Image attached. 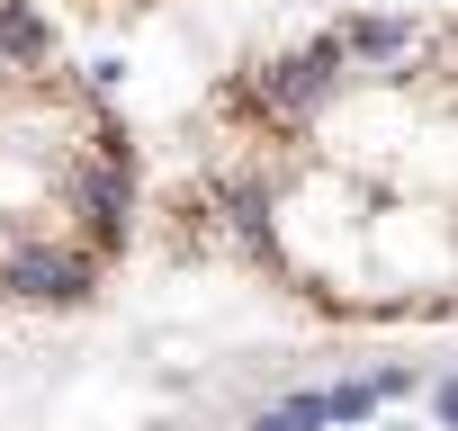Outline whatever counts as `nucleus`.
<instances>
[{
    "label": "nucleus",
    "instance_id": "obj_1",
    "mask_svg": "<svg viewBox=\"0 0 458 431\" xmlns=\"http://www.w3.org/2000/svg\"><path fill=\"white\" fill-rule=\"evenodd\" d=\"M0 279H10V297H37V306H72L90 288V261L81 252H55V243H19L10 261H0Z\"/></svg>",
    "mask_w": 458,
    "mask_h": 431
},
{
    "label": "nucleus",
    "instance_id": "obj_2",
    "mask_svg": "<svg viewBox=\"0 0 458 431\" xmlns=\"http://www.w3.org/2000/svg\"><path fill=\"white\" fill-rule=\"evenodd\" d=\"M333 81H342V55H333V37H324L315 55L270 63V72H261V99H270L279 117H306V108H324V99H333Z\"/></svg>",
    "mask_w": 458,
    "mask_h": 431
},
{
    "label": "nucleus",
    "instance_id": "obj_3",
    "mask_svg": "<svg viewBox=\"0 0 458 431\" xmlns=\"http://www.w3.org/2000/svg\"><path fill=\"white\" fill-rule=\"evenodd\" d=\"M404 46H413L404 19H351V28L333 37V55H369V63H386V55H404Z\"/></svg>",
    "mask_w": 458,
    "mask_h": 431
},
{
    "label": "nucleus",
    "instance_id": "obj_4",
    "mask_svg": "<svg viewBox=\"0 0 458 431\" xmlns=\"http://www.w3.org/2000/svg\"><path fill=\"white\" fill-rule=\"evenodd\" d=\"M0 55H10V63H37V55H46V19L19 10V0H0Z\"/></svg>",
    "mask_w": 458,
    "mask_h": 431
},
{
    "label": "nucleus",
    "instance_id": "obj_5",
    "mask_svg": "<svg viewBox=\"0 0 458 431\" xmlns=\"http://www.w3.org/2000/svg\"><path fill=\"white\" fill-rule=\"evenodd\" d=\"M431 404H440V422H458V377H440V395H431Z\"/></svg>",
    "mask_w": 458,
    "mask_h": 431
},
{
    "label": "nucleus",
    "instance_id": "obj_6",
    "mask_svg": "<svg viewBox=\"0 0 458 431\" xmlns=\"http://www.w3.org/2000/svg\"><path fill=\"white\" fill-rule=\"evenodd\" d=\"M252 431H297V422H288V413H261V422H252Z\"/></svg>",
    "mask_w": 458,
    "mask_h": 431
}]
</instances>
